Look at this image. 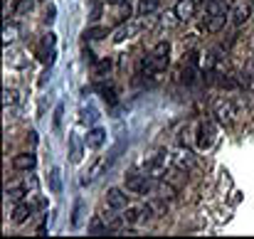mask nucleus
<instances>
[{"instance_id": "1", "label": "nucleus", "mask_w": 254, "mask_h": 239, "mask_svg": "<svg viewBox=\"0 0 254 239\" xmlns=\"http://www.w3.org/2000/svg\"><path fill=\"white\" fill-rule=\"evenodd\" d=\"M168 62H170V42L168 39H161V42L148 52V57L143 59V72L146 74H161L168 69Z\"/></svg>"}, {"instance_id": "2", "label": "nucleus", "mask_w": 254, "mask_h": 239, "mask_svg": "<svg viewBox=\"0 0 254 239\" xmlns=\"http://www.w3.org/2000/svg\"><path fill=\"white\" fill-rule=\"evenodd\" d=\"M153 175H148L146 170H128L126 173V190L136 192V195H148L153 190Z\"/></svg>"}, {"instance_id": "3", "label": "nucleus", "mask_w": 254, "mask_h": 239, "mask_svg": "<svg viewBox=\"0 0 254 239\" xmlns=\"http://www.w3.org/2000/svg\"><path fill=\"white\" fill-rule=\"evenodd\" d=\"M212 116H215L217 124H230L237 116V104L232 99H217L212 106Z\"/></svg>"}, {"instance_id": "4", "label": "nucleus", "mask_w": 254, "mask_h": 239, "mask_svg": "<svg viewBox=\"0 0 254 239\" xmlns=\"http://www.w3.org/2000/svg\"><path fill=\"white\" fill-rule=\"evenodd\" d=\"M141 30H143V20H141V18H136V20H126V22L114 32V42H116V45H119V42H126V39L136 37Z\"/></svg>"}, {"instance_id": "5", "label": "nucleus", "mask_w": 254, "mask_h": 239, "mask_svg": "<svg viewBox=\"0 0 254 239\" xmlns=\"http://www.w3.org/2000/svg\"><path fill=\"white\" fill-rule=\"evenodd\" d=\"M252 13H254L252 3H247V0H239V3H235V5H232V10H230V25L242 27V25L249 20V15H252Z\"/></svg>"}, {"instance_id": "6", "label": "nucleus", "mask_w": 254, "mask_h": 239, "mask_svg": "<svg viewBox=\"0 0 254 239\" xmlns=\"http://www.w3.org/2000/svg\"><path fill=\"white\" fill-rule=\"evenodd\" d=\"M168 161H170V158H168V153L165 150H158L153 158H151V161L146 163V165H143V170H146L148 175H153L156 180L165 173V165H168Z\"/></svg>"}, {"instance_id": "7", "label": "nucleus", "mask_w": 254, "mask_h": 239, "mask_svg": "<svg viewBox=\"0 0 254 239\" xmlns=\"http://www.w3.org/2000/svg\"><path fill=\"white\" fill-rule=\"evenodd\" d=\"M215 136H217V129H215V124H210V121H202V124L198 126V138H195L198 148H200V150H207V148L215 143Z\"/></svg>"}, {"instance_id": "8", "label": "nucleus", "mask_w": 254, "mask_h": 239, "mask_svg": "<svg viewBox=\"0 0 254 239\" xmlns=\"http://www.w3.org/2000/svg\"><path fill=\"white\" fill-rule=\"evenodd\" d=\"M37 207H42V200H32V202H20V205H15V210H13V222L15 224H22V222H27L32 215H35V210Z\"/></svg>"}, {"instance_id": "9", "label": "nucleus", "mask_w": 254, "mask_h": 239, "mask_svg": "<svg viewBox=\"0 0 254 239\" xmlns=\"http://www.w3.org/2000/svg\"><path fill=\"white\" fill-rule=\"evenodd\" d=\"M106 205L111 210H126L128 207V195L121 187H109L106 190Z\"/></svg>"}, {"instance_id": "10", "label": "nucleus", "mask_w": 254, "mask_h": 239, "mask_svg": "<svg viewBox=\"0 0 254 239\" xmlns=\"http://www.w3.org/2000/svg\"><path fill=\"white\" fill-rule=\"evenodd\" d=\"M173 15L180 20V22H188L195 18V0H178L175 8H173Z\"/></svg>"}, {"instance_id": "11", "label": "nucleus", "mask_w": 254, "mask_h": 239, "mask_svg": "<svg viewBox=\"0 0 254 239\" xmlns=\"http://www.w3.org/2000/svg\"><path fill=\"white\" fill-rule=\"evenodd\" d=\"M170 161H173L175 170H180V173H188V170L195 168V158H193L190 150H178V153L170 158Z\"/></svg>"}, {"instance_id": "12", "label": "nucleus", "mask_w": 254, "mask_h": 239, "mask_svg": "<svg viewBox=\"0 0 254 239\" xmlns=\"http://www.w3.org/2000/svg\"><path fill=\"white\" fill-rule=\"evenodd\" d=\"M230 22V10H222V13H212V15H207V22H205V30L207 32H220L225 25Z\"/></svg>"}, {"instance_id": "13", "label": "nucleus", "mask_w": 254, "mask_h": 239, "mask_svg": "<svg viewBox=\"0 0 254 239\" xmlns=\"http://www.w3.org/2000/svg\"><path fill=\"white\" fill-rule=\"evenodd\" d=\"M35 165H37V158H35V153H18V155L13 158V168H15V170L27 173V170H32Z\"/></svg>"}, {"instance_id": "14", "label": "nucleus", "mask_w": 254, "mask_h": 239, "mask_svg": "<svg viewBox=\"0 0 254 239\" xmlns=\"http://www.w3.org/2000/svg\"><path fill=\"white\" fill-rule=\"evenodd\" d=\"M84 146H87V143H82V138H79L77 133L69 136V161H72V163H79V161H82Z\"/></svg>"}, {"instance_id": "15", "label": "nucleus", "mask_w": 254, "mask_h": 239, "mask_svg": "<svg viewBox=\"0 0 254 239\" xmlns=\"http://www.w3.org/2000/svg\"><path fill=\"white\" fill-rule=\"evenodd\" d=\"M91 150H99L104 143H106V131L104 129H99V126H94L89 133H87V141H84Z\"/></svg>"}, {"instance_id": "16", "label": "nucleus", "mask_w": 254, "mask_h": 239, "mask_svg": "<svg viewBox=\"0 0 254 239\" xmlns=\"http://www.w3.org/2000/svg\"><path fill=\"white\" fill-rule=\"evenodd\" d=\"M96 92L101 94V99L109 104V106H116L119 104V96H116V89L111 84H96Z\"/></svg>"}, {"instance_id": "17", "label": "nucleus", "mask_w": 254, "mask_h": 239, "mask_svg": "<svg viewBox=\"0 0 254 239\" xmlns=\"http://www.w3.org/2000/svg\"><path fill=\"white\" fill-rule=\"evenodd\" d=\"M89 234H111V227L106 222H101V217H94L89 222Z\"/></svg>"}, {"instance_id": "18", "label": "nucleus", "mask_w": 254, "mask_h": 239, "mask_svg": "<svg viewBox=\"0 0 254 239\" xmlns=\"http://www.w3.org/2000/svg\"><path fill=\"white\" fill-rule=\"evenodd\" d=\"M143 220V207H126V215H124V224H136Z\"/></svg>"}, {"instance_id": "19", "label": "nucleus", "mask_w": 254, "mask_h": 239, "mask_svg": "<svg viewBox=\"0 0 254 239\" xmlns=\"http://www.w3.org/2000/svg\"><path fill=\"white\" fill-rule=\"evenodd\" d=\"M158 3H161V0H138V15H141V18L151 15V13L158 8Z\"/></svg>"}, {"instance_id": "20", "label": "nucleus", "mask_w": 254, "mask_h": 239, "mask_svg": "<svg viewBox=\"0 0 254 239\" xmlns=\"http://www.w3.org/2000/svg\"><path fill=\"white\" fill-rule=\"evenodd\" d=\"M109 35V30L106 27H101V25H94V27H89V30H84V39H104Z\"/></svg>"}, {"instance_id": "21", "label": "nucleus", "mask_w": 254, "mask_h": 239, "mask_svg": "<svg viewBox=\"0 0 254 239\" xmlns=\"http://www.w3.org/2000/svg\"><path fill=\"white\" fill-rule=\"evenodd\" d=\"M109 72H111V59H99V62H94V76H99V79H104Z\"/></svg>"}, {"instance_id": "22", "label": "nucleus", "mask_w": 254, "mask_h": 239, "mask_svg": "<svg viewBox=\"0 0 254 239\" xmlns=\"http://www.w3.org/2000/svg\"><path fill=\"white\" fill-rule=\"evenodd\" d=\"M50 187H52L54 195L62 192V173H59V168H52V173H50Z\"/></svg>"}, {"instance_id": "23", "label": "nucleus", "mask_w": 254, "mask_h": 239, "mask_svg": "<svg viewBox=\"0 0 254 239\" xmlns=\"http://www.w3.org/2000/svg\"><path fill=\"white\" fill-rule=\"evenodd\" d=\"M20 101V94L15 92V89H3V106L8 109V106H15Z\"/></svg>"}, {"instance_id": "24", "label": "nucleus", "mask_w": 254, "mask_h": 239, "mask_svg": "<svg viewBox=\"0 0 254 239\" xmlns=\"http://www.w3.org/2000/svg\"><path fill=\"white\" fill-rule=\"evenodd\" d=\"M32 8H35V0H18V3H15V13L18 15H27V13H32Z\"/></svg>"}, {"instance_id": "25", "label": "nucleus", "mask_w": 254, "mask_h": 239, "mask_svg": "<svg viewBox=\"0 0 254 239\" xmlns=\"http://www.w3.org/2000/svg\"><path fill=\"white\" fill-rule=\"evenodd\" d=\"M82 215H84V200H77V205H74V217H72V227H79V224H82Z\"/></svg>"}, {"instance_id": "26", "label": "nucleus", "mask_w": 254, "mask_h": 239, "mask_svg": "<svg viewBox=\"0 0 254 239\" xmlns=\"http://www.w3.org/2000/svg\"><path fill=\"white\" fill-rule=\"evenodd\" d=\"M3 35H5V45H8V42H13V39H15V35H18V25H13V22L8 25V22H5V30H3Z\"/></svg>"}, {"instance_id": "27", "label": "nucleus", "mask_w": 254, "mask_h": 239, "mask_svg": "<svg viewBox=\"0 0 254 239\" xmlns=\"http://www.w3.org/2000/svg\"><path fill=\"white\" fill-rule=\"evenodd\" d=\"M96 118H99V116H96V109H91V106H89V109H82V121H84V124H87V121L94 124Z\"/></svg>"}, {"instance_id": "28", "label": "nucleus", "mask_w": 254, "mask_h": 239, "mask_svg": "<svg viewBox=\"0 0 254 239\" xmlns=\"http://www.w3.org/2000/svg\"><path fill=\"white\" fill-rule=\"evenodd\" d=\"M62 113H64V106L57 104V109H54V131L62 129Z\"/></svg>"}, {"instance_id": "29", "label": "nucleus", "mask_w": 254, "mask_h": 239, "mask_svg": "<svg viewBox=\"0 0 254 239\" xmlns=\"http://www.w3.org/2000/svg\"><path fill=\"white\" fill-rule=\"evenodd\" d=\"M45 20H47V22H52V20H54V5H50V8H47V13H45Z\"/></svg>"}, {"instance_id": "30", "label": "nucleus", "mask_w": 254, "mask_h": 239, "mask_svg": "<svg viewBox=\"0 0 254 239\" xmlns=\"http://www.w3.org/2000/svg\"><path fill=\"white\" fill-rule=\"evenodd\" d=\"M96 18H99V5L91 8V20H96Z\"/></svg>"}, {"instance_id": "31", "label": "nucleus", "mask_w": 254, "mask_h": 239, "mask_svg": "<svg viewBox=\"0 0 254 239\" xmlns=\"http://www.w3.org/2000/svg\"><path fill=\"white\" fill-rule=\"evenodd\" d=\"M249 74H254V57H252V62H249V69H247Z\"/></svg>"}, {"instance_id": "32", "label": "nucleus", "mask_w": 254, "mask_h": 239, "mask_svg": "<svg viewBox=\"0 0 254 239\" xmlns=\"http://www.w3.org/2000/svg\"><path fill=\"white\" fill-rule=\"evenodd\" d=\"M220 3H227V0H220Z\"/></svg>"}, {"instance_id": "33", "label": "nucleus", "mask_w": 254, "mask_h": 239, "mask_svg": "<svg viewBox=\"0 0 254 239\" xmlns=\"http://www.w3.org/2000/svg\"><path fill=\"white\" fill-rule=\"evenodd\" d=\"M252 8H254V0H252Z\"/></svg>"}]
</instances>
